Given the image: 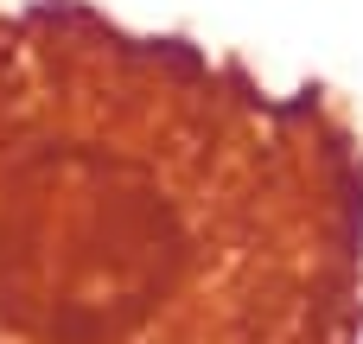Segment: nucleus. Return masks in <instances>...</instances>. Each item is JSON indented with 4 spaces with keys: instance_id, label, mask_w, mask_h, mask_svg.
I'll return each mask as SVG.
<instances>
[{
    "instance_id": "obj_1",
    "label": "nucleus",
    "mask_w": 363,
    "mask_h": 344,
    "mask_svg": "<svg viewBox=\"0 0 363 344\" xmlns=\"http://www.w3.org/2000/svg\"><path fill=\"white\" fill-rule=\"evenodd\" d=\"M357 255L319 89L89 0L0 13V344H351Z\"/></svg>"
}]
</instances>
